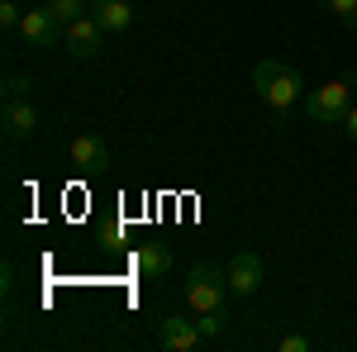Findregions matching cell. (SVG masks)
<instances>
[{
	"label": "cell",
	"mask_w": 357,
	"mask_h": 352,
	"mask_svg": "<svg viewBox=\"0 0 357 352\" xmlns=\"http://www.w3.org/2000/svg\"><path fill=\"white\" fill-rule=\"evenodd\" d=\"M252 86H257V95H262V105L276 109V114H291V109L305 100L301 72H296L291 62H276V57H267V62L252 67Z\"/></svg>",
	"instance_id": "cell-1"
},
{
	"label": "cell",
	"mask_w": 357,
	"mask_h": 352,
	"mask_svg": "<svg viewBox=\"0 0 357 352\" xmlns=\"http://www.w3.org/2000/svg\"><path fill=\"white\" fill-rule=\"evenodd\" d=\"M181 296H186V305H191L195 314H210V309H224V300L234 296V291H229V276H220V267L200 262V267L186 271Z\"/></svg>",
	"instance_id": "cell-2"
},
{
	"label": "cell",
	"mask_w": 357,
	"mask_h": 352,
	"mask_svg": "<svg viewBox=\"0 0 357 352\" xmlns=\"http://www.w3.org/2000/svg\"><path fill=\"white\" fill-rule=\"evenodd\" d=\"M305 114L314 119V124H324V129H338L343 124V114L353 109V82L343 77V82H329L319 86V91H305Z\"/></svg>",
	"instance_id": "cell-3"
},
{
	"label": "cell",
	"mask_w": 357,
	"mask_h": 352,
	"mask_svg": "<svg viewBox=\"0 0 357 352\" xmlns=\"http://www.w3.org/2000/svg\"><path fill=\"white\" fill-rule=\"evenodd\" d=\"M20 38H24L29 48H38V53H53V48H62V38H67V24L57 20L48 5H43V10H24Z\"/></svg>",
	"instance_id": "cell-4"
},
{
	"label": "cell",
	"mask_w": 357,
	"mask_h": 352,
	"mask_svg": "<svg viewBox=\"0 0 357 352\" xmlns=\"http://www.w3.org/2000/svg\"><path fill=\"white\" fill-rule=\"evenodd\" d=\"M158 343H162L167 352H200L210 338L200 333V324L195 319H181V314H167L162 324H158Z\"/></svg>",
	"instance_id": "cell-5"
},
{
	"label": "cell",
	"mask_w": 357,
	"mask_h": 352,
	"mask_svg": "<svg viewBox=\"0 0 357 352\" xmlns=\"http://www.w3.org/2000/svg\"><path fill=\"white\" fill-rule=\"evenodd\" d=\"M62 48H67L72 57H82V62H91V57H100V48H105V29L96 24V15H86V20H77V24H67Z\"/></svg>",
	"instance_id": "cell-6"
},
{
	"label": "cell",
	"mask_w": 357,
	"mask_h": 352,
	"mask_svg": "<svg viewBox=\"0 0 357 352\" xmlns=\"http://www.w3.org/2000/svg\"><path fill=\"white\" fill-rule=\"evenodd\" d=\"M0 124H5V138L10 143H24V138L38 134V109H33V100H5Z\"/></svg>",
	"instance_id": "cell-7"
},
{
	"label": "cell",
	"mask_w": 357,
	"mask_h": 352,
	"mask_svg": "<svg viewBox=\"0 0 357 352\" xmlns=\"http://www.w3.org/2000/svg\"><path fill=\"white\" fill-rule=\"evenodd\" d=\"M224 276H229V291H234V296H252V291L262 286V257H257V252H234Z\"/></svg>",
	"instance_id": "cell-8"
},
{
	"label": "cell",
	"mask_w": 357,
	"mask_h": 352,
	"mask_svg": "<svg viewBox=\"0 0 357 352\" xmlns=\"http://www.w3.org/2000/svg\"><path fill=\"white\" fill-rule=\"evenodd\" d=\"M91 15H96V24L105 29V33L134 29V5L129 0H91Z\"/></svg>",
	"instance_id": "cell-9"
},
{
	"label": "cell",
	"mask_w": 357,
	"mask_h": 352,
	"mask_svg": "<svg viewBox=\"0 0 357 352\" xmlns=\"http://www.w3.org/2000/svg\"><path fill=\"white\" fill-rule=\"evenodd\" d=\"M72 162L86 167V171H96V167H110V148H105V138L77 134V138H72Z\"/></svg>",
	"instance_id": "cell-10"
},
{
	"label": "cell",
	"mask_w": 357,
	"mask_h": 352,
	"mask_svg": "<svg viewBox=\"0 0 357 352\" xmlns=\"http://www.w3.org/2000/svg\"><path fill=\"white\" fill-rule=\"evenodd\" d=\"M134 267L143 271V276H167V271H172V252H167V243H143L134 252Z\"/></svg>",
	"instance_id": "cell-11"
},
{
	"label": "cell",
	"mask_w": 357,
	"mask_h": 352,
	"mask_svg": "<svg viewBox=\"0 0 357 352\" xmlns=\"http://www.w3.org/2000/svg\"><path fill=\"white\" fill-rule=\"evenodd\" d=\"M48 10H53L62 24H77V20L91 15V0H48Z\"/></svg>",
	"instance_id": "cell-12"
},
{
	"label": "cell",
	"mask_w": 357,
	"mask_h": 352,
	"mask_svg": "<svg viewBox=\"0 0 357 352\" xmlns=\"http://www.w3.org/2000/svg\"><path fill=\"white\" fill-rule=\"evenodd\" d=\"M319 10H324V15H333L338 24H348V29L357 24V0H319Z\"/></svg>",
	"instance_id": "cell-13"
},
{
	"label": "cell",
	"mask_w": 357,
	"mask_h": 352,
	"mask_svg": "<svg viewBox=\"0 0 357 352\" xmlns=\"http://www.w3.org/2000/svg\"><path fill=\"white\" fill-rule=\"evenodd\" d=\"M195 324H200V333H205V338L215 343V338H220V333H224V309H210V314H200Z\"/></svg>",
	"instance_id": "cell-14"
},
{
	"label": "cell",
	"mask_w": 357,
	"mask_h": 352,
	"mask_svg": "<svg viewBox=\"0 0 357 352\" xmlns=\"http://www.w3.org/2000/svg\"><path fill=\"white\" fill-rule=\"evenodd\" d=\"M33 95V82L24 77H5V100H29Z\"/></svg>",
	"instance_id": "cell-15"
},
{
	"label": "cell",
	"mask_w": 357,
	"mask_h": 352,
	"mask_svg": "<svg viewBox=\"0 0 357 352\" xmlns=\"http://www.w3.org/2000/svg\"><path fill=\"white\" fill-rule=\"evenodd\" d=\"M20 20H24L20 0H0V24H5V29H20Z\"/></svg>",
	"instance_id": "cell-16"
},
{
	"label": "cell",
	"mask_w": 357,
	"mask_h": 352,
	"mask_svg": "<svg viewBox=\"0 0 357 352\" xmlns=\"http://www.w3.org/2000/svg\"><path fill=\"white\" fill-rule=\"evenodd\" d=\"M276 348L281 352H310V338L305 333H286V338H276Z\"/></svg>",
	"instance_id": "cell-17"
},
{
	"label": "cell",
	"mask_w": 357,
	"mask_h": 352,
	"mask_svg": "<svg viewBox=\"0 0 357 352\" xmlns=\"http://www.w3.org/2000/svg\"><path fill=\"white\" fill-rule=\"evenodd\" d=\"M338 129H343V134H348V138L357 143V100H353V109L343 114V124H338Z\"/></svg>",
	"instance_id": "cell-18"
}]
</instances>
